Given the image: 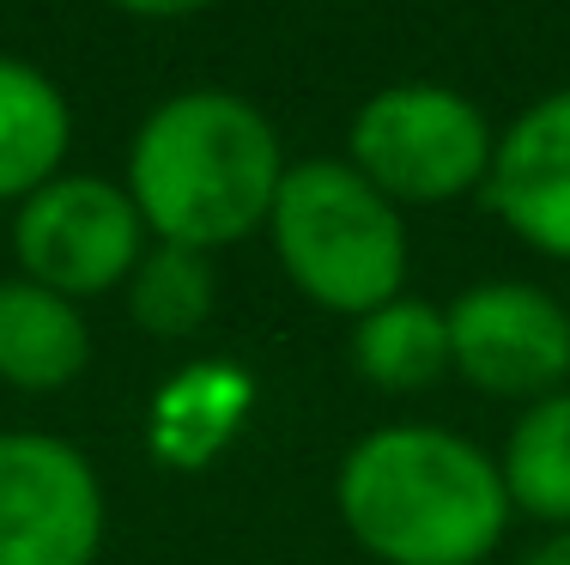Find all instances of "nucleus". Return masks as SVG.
<instances>
[{"label":"nucleus","mask_w":570,"mask_h":565,"mask_svg":"<svg viewBox=\"0 0 570 565\" xmlns=\"http://www.w3.org/2000/svg\"><path fill=\"white\" fill-rule=\"evenodd\" d=\"M334 499L352 542L383 565H480L510 523L498 462L443 426H383L358 438Z\"/></svg>","instance_id":"obj_1"},{"label":"nucleus","mask_w":570,"mask_h":565,"mask_svg":"<svg viewBox=\"0 0 570 565\" xmlns=\"http://www.w3.org/2000/svg\"><path fill=\"white\" fill-rule=\"evenodd\" d=\"M285 177L267 116L237 91H176L134 134L128 195L158 244L219 250L267 225Z\"/></svg>","instance_id":"obj_2"},{"label":"nucleus","mask_w":570,"mask_h":565,"mask_svg":"<svg viewBox=\"0 0 570 565\" xmlns=\"http://www.w3.org/2000/svg\"><path fill=\"white\" fill-rule=\"evenodd\" d=\"M267 225H274V250L285 274L322 311L371 316L376 304L401 299L406 280L401 213L358 165H334V158L285 165Z\"/></svg>","instance_id":"obj_3"},{"label":"nucleus","mask_w":570,"mask_h":565,"mask_svg":"<svg viewBox=\"0 0 570 565\" xmlns=\"http://www.w3.org/2000/svg\"><path fill=\"white\" fill-rule=\"evenodd\" d=\"M352 165L389 201H450L485 183L492 128L450 86H389L352 116Z\"/></svg>","instance_id":"obj_4"},{"label":"nucleus","mask_w":570,"mask_h":565,"mask_svg":"<svg viewBox=\"0 0 570 565\" xmlns=\"http://www.w3.org/2000/svg\"><path fill=\"white\" fill-rule=\"evenodd\" d=\"M140 232L146 220L128 188L104 177H56L19 207L12 250L37 286L61 292V299H86V292H110L116 280L134 274V262L146 255Z\"/></svg>","instance_id":"obj_5"},{"label":"nucleus","mask_w":570,"mask_h":565,"mask_svg":"<svg viewBox=\"0 0 570 565\" xmlns=\"http://www.w3.org/2000/svg\"><path fill=\"white\" fill-rule=\"evenodd\" d=\"M104 487L67 438L0 432V565H91Z\"/></svg>","instance_id":"obj_6"},{"label":"nucleus","mask_w":570,"mask_h":565,"mask_svg":"<svg viewBox=\"0 0 570 565\" xmlns=\"http://www.w3.org/2000/svg\"><path fill=\"white\" fill-rule=\"evenodd\" d=\"M450 366L485 396H559L570 377V316L552 292L522 280L473 286L443 311Z\"/></svg>","instance_id":"obj_7"},{"label":"nucleus","mask_w":570,"mask_h":565,"mask_svg":"<svg viewBox=\"0 0 570 565\" xmlns=\"http://www.w3.org/2000/svg\"><path fill=\"white\" fill-rule=\"evenodd\" d=\"M485 201L522 244L570 255V91L522 110L492 146Z\"/></svg>","instance_id":"obj_8"},{"label":"nucleus","mask_w":570,"mask_h":565,"mask_svg":"<svg viewBox=\"0 0 570 565\" xmlns=\"http://www.w3.org/2000/svg\"><path fill=\"white\" fill-rule=\"evenodd\" d=\"M91 329L73 299L37 280H0V377L19 389H61L86 371Z\"/></svg>","instance_id":"obj_9"},{"label":"nucleus","mask_w":570,"mask_h":565,"mask_svg":"<svg viewBox=\"0 0 570 565\" xmlns=\"http://www.w3.org/2000/svg\"><path fill=\"white\" fill-rule=\"evenodd\" d=\"M67 98L31 61L0 56V201H31L67 158Z\"/></svg>","instance_id":"obj_10"},{"label":"nucleus","mask_w":570,"mask_h":565,"mask_svg":"<svg viewBox=\"0 0 570 565\" xmlns=\"http://www.w3.org/2000/svg\"><path fill=\"white\" fill-rule=\"evenodd\" d=\"M243 408H249V377L225 366L183 371L153 408V450L176 468L213 462L219 444L243 426Z\"/></svg>","instance_id":"obj_11"},{"label":"nucleus","mask_w":570,"mask_h":565,"mask_svg":"<svg viewBox=\"0 0 570 565\" xmlns=\"http://www.w3.org/2000/svg\"><path fill=\"white\" fill-rule=\"evenodd\" d=\"M352 359L376 389H425L450 366V322L425 299H389L371 316H358Z\"/></svg>","instance_id":"obj_12"},{"label":"nucleus","mask_w":570,"mask_h":565,"mask_svg":"<svg viewBox=\"0 0 570 565\" xmlns=\"http://www.w3.org/2000/svg\"><path fill=\"white\" fill-rule=\"evenodd\" d=\"M498 475H504L515 510H528L540 523H570V389L540 396L510 426Z\"/></svg>","instance_id":"obj_13"},{"label":"nucleus","mask_w":570,"mask_h":565,"mask_svg":"<svg viewBox=\"0 0 570 565\" xmlns=\"http://www.w3.org/2000/svg\"><path fill=\"white\" fill-rule=\"evenodd\" d=\"M128 311L146 334L158 341H183L213 316V267L200 250L158 244L134 262L128 274Z\"/></svg>","instance_id":"obj_14"},{"label":"nucleus","mask_w":570,"mask_h":565,"mask_svg":"<svg viewBox=\"0 0 570 565\" xmlns=\"http://www.w3.org/2000/svg\"><path fill=\"white\" fill-rule=\"evenodd\" d=\"M121 12H140V19H188V12L213 7V0H110Z\"/></svg>","instance_id":"obj_15"},{"label":"nucleus","mask_w":570,"mask_h":565,"mask_svg":"<svg viewBox=\"0 0 570 565\" xmlns=\"http://www.w3.org/2000/svg\"><path fill=\"white\" fill-rule=\"evenodd\" d=\"M522 565H570V529H564V535H552L547 547H534V554H528Z\"/></svg>","instance_id":"obj_16"}]
</instances>
